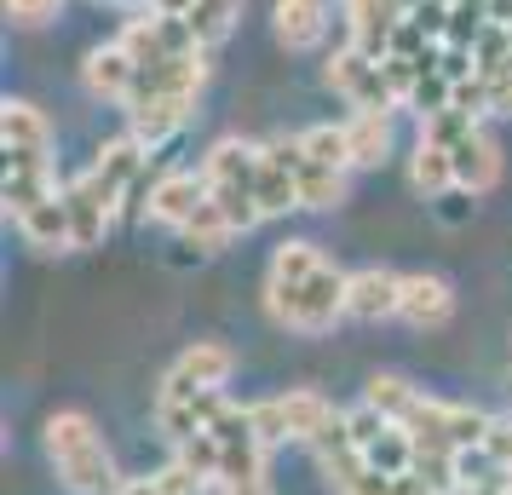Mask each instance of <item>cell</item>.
<instances>
[{"label": "cell", "instance_id": "1", "mask_svg": "<svg viewBox=\"0 0 512 495\" xmlns=\"http://www.w3.org/2000/svg\"><path fill=\"white\" fill-rule=\"evenodd\" d=\"M47 461L75 495H121L127 478H116V461L98 438V426L81 409H58L47 421Z\"/></svg>", "mask_w": 512, "mask_h": 495}, {"label": "cell", "instance_id": "2", "mask_svg": "<svg viewBox=\"0 0 512 495\" xmlns=\"http://www.w3.org/2000/svg\"><path fill=\"white\" fill-rule=\"evenodd\" d=\"M346 283H351L346 271L317 265L300 283H265V311L282 329L323 334V329H334V317H346Z\"/></svg>", "mask_w": 512, "mask_h": 495}, {"label": "cell", "instance_id": "3", "mask_svg": "<svg viewBox=\"0 0 512 495\" xmlns=\"http://www.w3.org/2000/svg\"><path fill=\"white\" fill-rule=\"evenodd\" d=\"M202 179H208V196L225 208V219L236 225V236L254 231L259 219V144L248 139H219L202 162Z\"/></svg>", "mask_w": 512, "mask_h": 495}, {"label": "cell", "instance_id": "4", "mask_svg": "<svg viewBox=\"0 0 512 495\" xmlns=\"http://www.w3.org/2000/svg\"><path fill=\"white\" fill-rule=\"evenodd\" d=\"M259 438L265 444H311L340 409L323 398V392H282V398H265V403H248Z\"/></svg>", "mask_w": 512, "mask_h": 495}, {"label": "cell", "instance_id": "5", "mask_svg": "<svg viewBox=\"0 0 512 495\" xmlns=\"http://www.w3.org/2000/svg\"><path fill=\"white\" fill-rule=\"evenodd\" d=\"M208 432L219 438V449H225V472H219L225 490H236V484H265V455H271V444L259 438L254 415H248L242 403H225Z\"/></svg>", "mask_w": 512, "mask_h": 495}, {"label": "cell", "instance_id": "6", "mask_svg": "<svg viewBox=\"0 0 512 495\" xmlns=\"http://www.w3.org/2000/svg\"><path fill=\"white\" fill-rule=\"evenodd\" d=\"M346 426L374 472H415V432L403 421L380 415L374 403H357V409H346Z\"/></svg>", "mask_w": 512, "mask_h": 495}, {"label": "cell", "instance_id": "7", "mask_svg": "<svg viewBox=\"0 0 512 495\" xmlns=\"http://www.w3.org/2000/svg\"><path fill=\"white\" fill-rule=\"evenodd\" d=\"M328 87L346 98L351 110H397V93H392V81H386V70H380V58H369V52H334L328 58Z\"/></svg>", "mask_w": 512, "mask_h": 495}, {"label": "cell", "instance_id": "8", "mask_svg": "<svg viewBox=\"0 0 512 495\" xmlns=\"http://www.w3.org/2000/svg\"><path fill=\"white\" fill-rule=\"evenodd\" d=\"M231 369H236L231 346H219V340H196V346L167 369V380H162L156 398H202V392H225Z\"/></svg>", "mask_w": 512, "mask_h": 495}, {"label": "cell", "instance_id": "9", "mask_svg": "<svg viewBox=\"0 0 512 495\" xmlns=\"http://www.w3.org/2000/svg\"><path fill=\"white\" fill-rule=\"evenodd\" d=\"M144 167H150V144L133 139V133H121V139H110L104 150H98V162L87 167V179H93V185L121 208V202H133V196H139Z\"/></svg>", "mask_w": 512, "mask_h": 495}, {"label": "cell", "instance_id": "10", "mask_svg": "<svg viewBox=\"0 0 512 495\" xmlns=\"http://www.w3.org/2000/svg\"><path fill=\"white\" fill-rule=\"evenodd\" d=\"M397 306H403V277L397 271H380V265L351 271V283H346L351 323H386V317H397Z\"/></svg>", "mask_w": 512, "mask_h": 495}, {"label": "cell", "instance_id": "11", "mask_svg": "<svg viewBox=\"0 0 512 495\" xmlns=\"http://www.w3.org/2000/svg\"><path fill=\"white\" fill-rule=\"evenodd\" d=\"M190 110H196L190 93H150V98H139V104H127V133L156 150V144H167L179 127H185Z\"/></svg>", "mask_w": 512, "mask_h": 495}, {"label": "cell", "instance_id": "12", "mask_svg": "<svg viewBox=\"0 0 512 495\" xmlns=\"http://www.w3.org/2000/svg\"><path fill=\"white\" fill-rule=\"evenodd\" d=\"M397 12L392 0H346V29H351V47L369 52V58H392V41H397Z\"/></svg>", "mask_w": 512, "mask_h": 495}, {"label": "cell", "instance_id": "13", "mask_svg": "<svg viewBox=\"0 0 512 495\" xmlns=\"http://www.w3.org/2000/svg\"><path fill=\"white\" fill-rule=\"evenodd\" d=\"M208 202V179H196V173H162L156 185H150V202L144 213L156 219V225H173V231H185V219Z\"/></svg>", "mask_w": 512, "mask_h": 495}, {"label": "cell", "instance_id": "14", "mask_svg": "<svg viewBox=\"0 0 512 495\" xmlns=\"http://www.w3.org/2000/svg\"><path fill=\"white\" fill-rule=\"evenodd\" d=\"M64 202H70V225H75V248H98L104 242V231L116 225V202L104 196V190L81 173V179H70L64 185Z\"/></svg>", "mask_w": 512, "mask_h": 495}, {"label": "cell", "instance_id": "15", "mask_svg": "<svg viewBox=\"0 0 512 495\" xmlns=\"http://www.w3.org/2000/svg\"><path fill=\"white\" fill-rule=\"evenodd\" d=\"M397 317H403L409 329H443V323L455 317V294H449L443 277L415 271V277H403V306H397Z\"/></svg>", "mask_w": 512, "mask_h": 495}, {"label": "cell", "instance_id": "16", "mask_svg": "<svg viewBox=\"0 0 512 495\" xmlns=\"http://www.w3.org/2000/svg\"><path fill=\"white\" fill-rule=\"evenodd\" d=\"M0 139H6V156H41V162H52V127L24 98L0 104Z\"/></svg>", "mask_w": 512, "mask_h": 495}, {"label": "cell", "instance_id": "17", "mask_svg": "<svg viewBox=\"0 0 512 495\" xmlns=\"http://www.w3.org/2000/svg\"><path fill=\"white\" fill-rule=\"evenodd\" d=\"M0 196H6V213L12 219L29 213L35 202H47V196H58L52 162H41V156H6V185H0Z\"/></svg>", "mask_w": 512, "mask_h": 495}, {"label": "cell", "instance_id": "18", "mask_svg": "<svg viewBox=\"0 0 512 495\" xmlns=\"http://www.w3.org/2000/svg\"><path fill=\"white\" fill-rule=\"evenodd\" d=\"M449 162H455V185L461 190H495L501 185V144L489 139L484 127H472V133L449 150Z\"/></svg>", "mask_w": 512, "mask_h": 495}, {"label": "cell", "instance_id": "19", "mask_svg": "<svg viewBox=\"0 0 512 495\" xmlns=\"http://www.w3.org/2000/svg\"><path fill=\"white\" fill-rule=\"evenodd\" d=\"M18 231H24L29 248H41V254H64L75 248V225H70V202H64V190L47 196V202H35L29 213H18Z\"/></svg>", "mask_w": 512, "mask_h": 495}, {"label": "cell", "instance_id": "20", "mask_svg": "<svg viewBox=\"0 0 512 495\" xmlns=\"http://www.w3.org/2000/svg\"><path fill=\"white\" fill-rule=\"evenodd\" d=\"M271 29L288 52H311L328 35V6L323 0H277L271 6Z\"/></svg>", "mask_w": 512, "mask_h": 495}, {"label": "cell", "instance_id": "21", "mask_svg": "<svg viewBox=\"0 0 512 495\" xmlns=\"http://www.w3.org/2000/svg\"><path fill=\"white\" fill-rule=\"evenodd\" d=\"M133 81H139V64L127 58V47H121V41L87 52V93H93V98L127 104V98H133Z\"/></svg>", "mask_w": 512, "mask_h": 495}, {"label": "cell", "instance_id": "22", "mask_svg": "<svg viewBox=\"0 0 512 495\" xmlns=\"http://www.w3.org/2000/svg\"><path fill=\"white\" fill-rule=\"evenodd\" d=\"M346 127V150H351V167H380L386 150H392V110H351Z\"/></svg>", "mask_w": 512, "mask_h": 495}, {"label": "cell", "instance_id": "23", "mask_svg": "<svg viewBox=\"0 0 512 495\" xmlns=\"http://www.w3.org/2000/svg\"><path fill=\"white\" fill-rule=\"evenodd\" d=\"M294 185H300V208H340L346 202V173L340 167H323L311 162V156H300V167H294Z\"/></svg>", "mask_w": 512, "mask_h": 495}, {"label": "cell", "instance_id": "24", "mask_svg": "<svg viewBox=\"0 0 512 495\" xmlns=\"http://www.w3.org/2000/svg\"><path fill=\"white\" fill-rule=\"evenodd\" d=\"M288 208H300V185H294V173L259 144V213L277 219V213H288Z\"/></svg>", "mask_w": 512, "mask_h": 495}, {"label": "cell", "instance_id": "25", "mask_svg": "<svg viewBox=\"0 0 512 495\" xmlns=\"http://www.w3.org/2000/svg\"><path fill=\"white\" fill-rule=\"evenodd\" d=\"M185 242L196 248V254H225V248L236 242V225L225 219V208H219L213 196H208V202H202V208H196V213L185 219Z\"/></svg>", "mask_w": 512, "mask_h": 495}, {"label": "cell", "instance_id": "26", "mask_svg": "<svg viewBox=\"0 0 512 495\" xmlns=\"http://www.w3.org/2000/svg\"><path fill=\"white\" fill-rule=\"evenodd\" d=\"M409 185L420 196H443V190L455 185V162H449V150L443 144H415V156H409Z\"/></svg>", "mask_w": 512, "mask_h": 495}, {"label": "cell", "instance_id": "27", "mask_svg": "<svg viewBox=\"0 0 512 495\" xmlns=\"http://www.w3.org/2000/svg\"><path fill=\"white\" fill-rule=\"evenodd\" d=\"M236 12H242V0H196V6H190V29H196V41L213 52L236 29Z\"/></svg>", "mask_w": 512, "mask_h": 495}, {"label": "cell", "instance_id": "28", "mask_svg": "<svg viewBox=\"0 0 512 495\" xmlns=\"http://www.w3.org/2000/svg\"><path fill=\"white\" fill-rule=\"evenodd\" d=\"M317 265H328L317 242H282L277 254H271V283H300Z\"/></svg>", "mask_w": 512, "mask_h": 495}, {"label": "cell", "instance_id": "29", "mask_svg": "<svg viewBox=\"0 0 512 495\" xmlns=\"http://www.w3.org/2000/svg\"><path fill=\"white\" fill-rule=\"evenodd\" d=\"M472 70H478V75L512 70V29H507V24H489L484 35L472 41Z\"/></svg>", "mask_w": 512, "mask_h": 495}, {"label": "cell", "instance_id": "30", "mask_svg": "<svg viewBox=\"0 0 512 495\" xmlns=\"http://www.w3.org/2000/svg\"><path fill=\"white\" fill-rule=\"evenodd\" d=\"M305 156L323 167H340V173H351V150H346V127H305L300 133Z\"/></svg>", "mask_w": 512, "mask_h": 495}, {"label": "cell", "instance_id": "31", "mask_svg": "<svg viewBox=\"0 0 512 495\" xmlns=\"http://www.w3.org/2000/svg\"><path fill=\"white\" fill-rule=\"evenodd\" d=\"M472 127H478V116H466V110H438V116L420 121V139H426V144H443V150H455V144L472 133Z\"/></svg>", "mask_w": 512, "mask_h": 495}, {"label": "cell", "instance_id": "32", "mask_svg": "<svg viewBox=\"0 0 512 495\" xmlns=\"http://www.w3.org/2000/svg\"><path fill=\"white\" fill-rule=\"evenodd\" d=\"M208 484H213V478H202L196 467H185L179 455L156 472V490H162V495H208Z\"/></svg>", "mask_w": 512, "mask_h": 495}, {"label": "cell", "instance_id": "33", "mask_svg": "<svg viewBox=\"0 0 512 495\" xmlns=\"http://www.w3.org/2000/svg\"><path fill=\"white\" fill-rule=\"evenodd\" d=\"M58 6L64 0H6V18L18 29H35V24H47V18H58Z\"/></svg>", "mask_w": 512, "mask_h": 495}, {"label": "cell", "instance_id": "34", "mask_svg": "<svg viewBox=\"0 0 512 495\" xmlns=\"http://www.w3.org/2000/svg\"><path fill=\"white\" fill-rule=\"evenodd\" d=\"M455 110H466V116H489V81L484 75L455 81Z\"/></svg>", "mask_w": 512, "mask_h": 495}, {"label": "cell", "instance_id": "35", "mask_svg": "<svg viewBox=\"0 0 512 495\" xmlns=\"http://www.w3.org/2000/svg\"><path fill=\"white\" fill-rule=\"evenodd\" d=\"M484 455H489V461H495L501 472H512V421H495V426H489Z\"/></svg>", "mask_w": 512, "mask_h": 495}, {"label": "cell", "instance_id": "36", "mask_svg": "<svg viewBox=\"0 0 512 495\" xmlns=\"http://www.w3.org/2000/svg\"><path fill=\"white\" fill-rule=\"evenodd\" d=\"M489 81V116H512V70L484 75Z\"/></svg>", "mask_w": 512, "mask_h": 495}, {"label": "cell", "instance_id": "37", "mask_svg": "<svg viewBox=\"0 0 512 495\" xmlns=\"http://www.w3.org/2000/svg\"><path fill=\"white\" fill-rule=\"evenodd\" d=\"M501 484H507V472H489V478H472V484H461V495H501Z\"/></svg>", "mask_w": 512, "mask_h": 495}, {"label": "cell", "instance_id": "38", "mask_svg": "<svg viewBox=\"0 0 512 495\" xmlns=\"http://www.w3.org/2000/svg\"><path fill=\"white\" fill-rule=\"evenodd\" d=\"M190 6L196 0H150V12H162V18H190Z\"/></svg>", "mask_w": 512, "mask_h": 495}, {"label": "cell", "instance_id": "39", "mask_svg": "<svg viewBox=\"0 0 512 495\" xmlns=\"http://www.w3.org/2000/svg\"><path fill=\"white\" fill-rule=\"evenodd\" d=\"M121 495H162V490H156V478H127Z\"/></svg>", "mask_w": 512, "mask_h": 495}, {"label": "cell", "instance_id": "40", "mask_svg": "<svg viewBox=\"0 0 512 495\" xmlns=\"http://www.w3.org/2000/svg\"><path fill=\"white\" fill-rule=\"evenodd\" d=\"M489 24H507L512 29V0H489Z\"/></svg>", "mask_w": 512, "mask_h": 495}, {"label": "cell", "instance_id": "41", "mask_svg": "<svg viewBox=\"0 0 512 495\" xmlns=\"http://www.w3.org/2000/svg\"><path fill=\"white\" fill-rule=\"evenodd\" d=\"M225 495H271V484H236V490H225Z\"/></svg>", "mask_w": 512, "mask_h": 495}, {"label": "cell", "instance_id": "42", "mask_svg": "<svg viewBox=\"0 0 512 495\" xmlns=\"http://www.w3.org/2000/svg\"><path fill=\"white\" fill-rule=\"evenodd\" d=\"M392 6H397V12H403V18H409V12H415L420 0H392Z\"/></svg>", "mask_w": 512, "mask_h": 495}, {"label": "cell", "instance_id": "43", "mask_svg": "<svg viewBox=\"0 0 512 495\" xmlns=\"http://www.w3.org/2000/svg\"><path fill=\"white\" fill-rule=\"evenodd\" d=\"M501 495H512V472H507V484H501Z\"/></svg>", "mask_w": 512, "mask_h": 495}, {"label": "cell", "instance_id": "44", "mask_svg": "<svg viewBox=\"0 0 512 495\" xmlns=\"http://www.w3.org/2000/svg\"><path fill=\"white\" fill-rule=\"evenodd\" d=\"M438 6H455V0H438Z\"/></svg>", "mask_w": 512, "mask_h": 495}]
</instances>
